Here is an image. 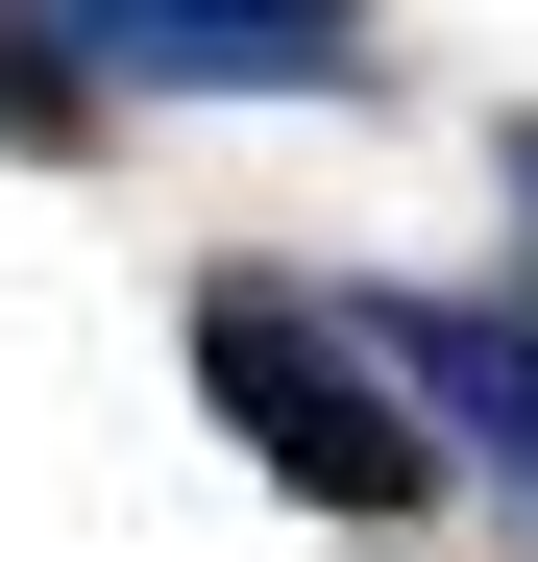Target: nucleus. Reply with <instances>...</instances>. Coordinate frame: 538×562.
<instances>
[{
  "mask_svg": "<svg viewBox=\"0 0 538 562\" xmlns=\"http://www.w3.org/2000/svg\"><path fill=\"white\" fill-rule=\"evenodd\" d=\"M197 392L245 416V464H269L294 514H343V538L440 514V416H416V367L343 318V294H294V269H221V294H197Z\"/></svg>",
  "mask_w": 538,
  "mask_h": 562,
  "instance_id": "nucleus-1",
  "label": "nucleus"
},
{
  "mask_svg": "<svg viewBox=\"0 0 538 562\" xmlns=\"http://www.w3.org/2000/svg\"><path fill=\"white\" fill-rule=\"evenodd\" d=\"M490 171H514V269H538V123H514V147H490ZM514 318H538V294H514Z\"/></svg>",
  "mask_w": 538,
  "mask_h": 562,
  "instance_id": "nucleus-4",
  "label": "nucleus"
},
{
  "mask_svg": "<svg viewBox=\"0 0 538 562\" xmlns=\"http://www.w3.org/2000/svg\"><path fill=\"white\" fill-rule=\"evenodd\" d=\"M392 367H416V416H440V464H490V490L538 514V318L514 294H343Z\"/></svg>",
  "mask_w": 538,
  "mask_h": 562,
  "instance_id": "nucleus-3",
  "label": "nucleus"
},
{
  "mask_svg": "<svg viewBox=\"0 0 538 562\" xmlns=\"http://www.w3.org/2000/svg\"><path fill=\"white\" fill-rule=\"evenodd\" d=\"M25 25L147 99H368V0H25Z\"/></svg>",
  "mask_w": 538,
  "mask_h": 562,
  "instance_id": "nucleus-2",
  "label": "nucleus"
}]
</instances>
